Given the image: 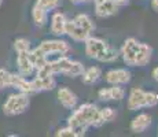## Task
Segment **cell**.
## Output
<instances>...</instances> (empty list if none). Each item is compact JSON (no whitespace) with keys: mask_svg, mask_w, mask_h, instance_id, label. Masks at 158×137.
<instances>
[{"mask_svg":"<svg viewBox=\"0 0 158 137\" xmlns=\"http://www.w3.org/2000/svg\"><path fill=\"white\" fill-rule=\"evenodd\" d=\"M105 123L101 114V108H98L95 104L85 103V104L80 106L69 117L68 126L73 127L78 136H84L87 129L89 126L99 127Z\"/></svg>","mask_w":158,"mask_h":137,"instance_id":"6da1fadb","label":"cell"},{"mask_svg":"<svg viewBox=\"0 0 158 137\" xmlns=\"http://www.w3.org/2000/svg\"><path fill=\"white\" fill-rule=\"evenodd\" d=\"M124 62L132 67H144L148 65L153 55V48L146 42H140L136 38H127L121 48Z\"/></svg>","mask_w":158,"mask_h":137,"instance_id":"7a4b0ae2","label":"cell"},{"mask_svg":"<svg viewBox=\"0 0 158 137\" xmlns=\"http://www.w3.org/2000/svg\"><path fill=\"white\" fill-rule=\"evenodd\" d=\"M84 42H85V54L91 59H95L105 63H110L117 60L118 51L111 47V45H109L102 38L89 36Z\"/></svg>","mask_w":158,"mask_h":137,"instance_id":"3957f363","label":"cell"},{"mask_svg":"<svg viewBox=\"0 0 158 137\" xmlns=\"http://www.w3.org/2000/svg\"><path fill=\"white\" fill-rule=\"evenodd\" d=\"M94 30L95 23L87 14H78L66 22V34L74 41H85L89 36H92Z\"/></svg>","mask_w":158,"mask_h":137,"instance_id":"277c9868","label":"cell"},{"mask_svg":"<svg viewBox=\"0 0 158 137\" xmlns=\"http://www.w3.org/2000/svg\"><path fill=\"white\" fill-rule=\"evenodd\" d=\"M158 104V95L154 92H146L140 88H132L128 96V108L135 111L144 107H154Z\"/></svg>","mask_w":158,"mask_h":137,"instance_id":"5b68a950","label":"cell"},{"mask_svg":"<svg viewBox=\"0 0 158 137\" xmlns=\"http://www.w3.org/2000/svg\"><path fill=\"white\" fill-rule=\"evenodd\" d=\"M29 95L22 92H17L8 96L6 103L3 104V112L7 117L21 115L29 108Z\"/></svg>","mask_w":158,"mask_h":137,"instance_id":"8992f818","label":"cell"},{"mask_svg":"<svg viewBox=\"0 0 158 137\" xmlns=\"http://www.w3.org/2000/svg\"><path fill=\"white\" fill-rule=\"evenodd\" d=\"M43 52L47 55V59L50 60L52 56H60V55H66L70 51V45L63 40H44L39 45Z\"/></svg>","mask_w":158,"mask_h":137,"instance_id":"52a82bcc","label":"cell"},{"mask_svg":"<svg viewBox=\"0 0 158 137\" xmlns=\"http://www.w3.org/2000/svg\"><path fill=\"white\" fill-rule=\"evenodd\" d=\"M33 88L36 92H44V91H52L56 85L54 74H37L32 80Z\"/></svg>","mask_w":158,"mask_h":137,"instance_id":"ba28073f","label":"cell"},{"mask_svg":"<svg viewBox=\"0 0 158 137\" xmlns=\"http://www.w3.org/2000/svg\"><path fill=\"white\" fill-rule=\"evenodd\" d=\"M11 88H15L18 92L26 93V95L36 93L32 81H29L26 77L21 75L19 73H18V74L17 73H11Z\"/></svg>","mask_w":158,"mask_h":137,"instance_id":"9c48e42d","label":"cell"},{"mask_svg":"<svg viewBox=\"0 0 158 137\" xmlns=\"http://www.w3.org/2000/svg\"><path fill=\"white\" fill-rule=\"evenodd\" d=\"M106 81L111 85H123L131 81V73L127 69H114L106 73Z\"/></svg>","mask_w":158,"mask_h":137,"instance_id":"30bf717a","label":"cell"},{"mask_svg":"<svg viewBox=\"0 0 158 137\" xmlns=\"http://www.w3.org/2000/svg\"><path fill=\"white\" fill-rule=\"evenodd\" d=\"M17 66H18V73L23 77H29L35 71V66H33L32 60L28 52H17Z\"/></svg>","mask_w":158,"mask_h":137,"instance_id":"8fae6325","label":"cell"},{"mask_svg":"<svg viewBox=\"0 0 158 137\" xmlns=\"http://www.w3.org/2000/svg\"><path fill=\"white\" fill-rule=\"evenodd\" d=\"M58 100H59V103L65 108L73 110L76 107V104H77L78 97H77V95H76L74 92H73V91L69 89V88L62 87V88L58 89Z\"/></svg>","mask_w":158,"mask_h":137,"instance_id":"7c38bea8","label":"cell"},{"mask_svg":"<svg viewBox=\"0 0 158 137\" xmlns=\"http://www.w3.org/2000/svg\"><path fill=\"white\" fill-rule=\"evenodd\" d=\"M66 22L68 18L63 13H54L51 17V33L55 36L66 34Z\"/></svg>","mask_w":158,"mask_h":137,"instance_id":"4fadbf2b","label":"cell"},{"mask_svg":"<svg viewBox=\"0 0 158 137\" xmlns=\"http://www.w3.org/2000/svg\"><path fill=\"white\" fill-rule=\"evenodd\" d=\"M118 8H120V6L115 3V0H107V2L95 4V14L99 18H107L114 15L118 11Z\"/></svg>","mask_w":158,"mask_h":137,"instance_id":"5bb4252c","label":"cell"},{"mask_svg":"<svg viewBox=\"0 0 158 137\" xmlns=\"http://www.w3.org/2000/svg\"><path fill=\"white\" fill-rule=\"evenodd\" d=\"M151 125V117L148 114H139L131 122V130L133 133H143Z\"/></svg>","mask_w":158,"mask_h":137,"instance_id":"9a60e30c","label":"cell"},{"mask_svg":"<svg viewBox=\"0 0 158 137\" xmlns=\"http://www.w3.org/2000/svg\"><path fill=\"white\" fill-rule=\"evenodd\" d=\"M29 56H30V60H32L33 66H35V70H39V69L44 67V66L47 65V62H48L47 55H45L39 47L30 50L29 51Z\"/></svg>","mask_w":158,"mask_h":137,"instance_id":"2e32d148","label":"cell"},{"mask_svg":"<svg viewBox=\"0 0 158 137\" xmlns=\"http://www.w3.org/2000/svg\"><path fill=\"white\" fill-rule=\"evenodd\" d=\"M81 75H83V82L85 85H94L101 80L102 70H101V67H98V66H92V67L84 70V73Z\"/></svg>","mask_w":158,"mask_h":137,"instance_id":"e0dca14e","label":"cell"},{"mask_svg":"<svg viewBox=\"0 0 158 137\" xmlns=\"http://www.w3.org/2000/svg\"><path fill=\"white\" fill-rule=\"evenodd\" d=\"M32 19L36 26L43 27L48 21V13L35 4V7H33V10H32Z\"/></svg>","mask_w":158,"mask_h":137,"instance_id":"ac0fdd59","label":"cell"},{"mask_svg":"<svg viewBox=\"0 0 158 137\" xmlns=\"http://www.w3.org/2000/svg\"><path fill=\"white\" fill-rule=\"evenodd\" d=\"M60 0H36V6L43 8L44 11H54L59 7Z\"/></svg>","mask_w":158,"mask_h":137,"instance_id":"d6986e66","label":"cell"},{"mask_svg":"<svg viewBox=\"0 0 158 137\" xmlns=\"http://www.w3.org/2000/svg\"><path fill=\"white\" fill-rule=\"evenodd\" d=\"M11 87V73L6 69H0V91Z\"/></svg>","mask_w":158,"mask_h":137,"instance_id":"ffe728a7","label":"cell"},{"mask_svg":"<svg viewBox=\"0 0 158 137\" xmlns=\"http://www.w3.org/2000/svg\"><path fill=\"white\" fill-rule=\"evenodd\" d=\"M14 48L17 52H28V51H30V41L23 37L17 38L14 41Z\"/></svg>","mask_w":158,"mask_h":137,"instance_id":"44dd1931","label":"cell"},{"mask_svg":"<svg viewBox=\"0 0 158 137\" xmlns=\"http://www.w3.org/2000/svg\"><path fill=\"white\" fill-rule=\"evenodd\" d=\"M109 91H110V99L111 100L120 102V100H123L124 96H125V91H124L120 85H113V87L109 88Z\"/></svg>","mask_w":158,"mask_h":137,"instance_id":"7402d4cb","label":"cell"},{"mask_svg":"<svg viewBox=\"0 0 158 137\" xmlns=\"http://www.w3.org/2000/svg\"><path fill=\"white\" fill-rule=\"evenodd\" d=\"M101 114H102V118H103V121H105V122H111V121H114L115 117H117L115 110H113L111 107L102 108L101 110Z\"/></svg>","mask_w":158,"mask_h":137,"instance_id":"603a6c76","label":"cell"},{"mask_svg":"<svg viewBox=\"0 0 158 137\" xmlns=\"http://www.w3.org/2000/svg\"><path fill=\"white\" fill-rule=\"evenodd\" d=\"M58 137H78V135L76 133V130L73 127L68 126V127H63V129H59L55 133Z\"/></svg>","mask_w":158,"mask_h":137,"instance_id":"cb8c5ba5","label":"cell"},{"mask_svg":"<svg viewBox=\"0 0 158 137\" xmlns=\"http://www.w3.org/2000/svg\"><path fill=\"white\" fill-rule=\"evenodd\" d=\"M98 96H99V99H101V100H103V102H109V100H111L110 99V91H109V88H102V89L98 92Z\"/></svg>","mask_w":158,"mask_h":137,"instance_id":"d4e9b609","label":"cell"},{"mask_svg":"<svg viewBox=\"0 0 158 137\" xmlns=\"http://www.w3.org/2000/svg\"><path fill=\"white\" fill-rule=\"evenodd\" d=\"M151 8L158 13V0H151Z\"/></svg>","mask_w":158,"mask_h":137,"instance_id":"484cf974","label":"cell"},{"mask_svg":"<svg viewBox=\"0 0 158 137\" xmlns=\"http://www.w3.org/2000/svg\"><path fill=\"white\" fill-rule=\"evenodd\" d=\"M73 4H83V3H87L89 2V0H70Z\"/></svg>","mask_w":158,"mask_h":137,"instance_id":"4316f807","label":"cell"},{"mask_svg":"<svg viewBox=\"0 0 158 137\" xmlns=\"http://www.w3.org/2000/svg\"><path fill=\"white\" fill-rule=\"evenodd\" d=\"M128 2H129V0H115V3H117L120 7H121V6H125Z\"/></svg>","mask_w":158,"mask_h":137,"instance_id":"83f0119b","label":"cell"},{"mask_svg":"<svg viewBox=\"0 0 158 137\" xmlns=\"http://www.w3.org/2000/svg\"><path fill=\"white\" fill-rule=\"evenodd\" d=\"M153 77H154V78H156V80L158 81V67H156V69L153 70Z\"/></svg>","mask_w":158,"mask_h":137,"instance_id":"f1b7e54d","label":"cell"},{"mask_svg":"<svg viewBox=\"0 0 158 137\" xmlns=\"http://www.w3.org/2000/svg\"><path fill=\"white\" fill-rule=\"evenodd\" d=\"M103 2H107V0H94V3H95V4H98V3H103Z\"/></svg>","mask_w":158,"mask_h":137,"instance_id":"f546056e","label":"cell"},{"mask_svg":"<svg viewBox=\"0 0 158 137\" xmlns=\"http://www.w3.org/2000/svg\"><path fill=\"white\" fill-rule=\"evenodd\" d=\"M2 3H3V0H0V6H2Z\"/></svg>","mask_w":158,"mask_h":137,"instance_id":"4dcf8cb0","label":"cell"}]
</instances>
